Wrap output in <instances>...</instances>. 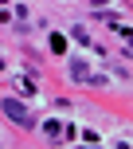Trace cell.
Wrapping results in <instances>:
<instances>
[{
	"label": "cell",
	"mask_w": 133,
	"mask_h": 149,
	"mask_svg": "<svg viewBox=\"0 0 133 149\" xmlns=\"http://www.w3.org/2000/svg\"><path fill=\"white\" fill-rule=\"evenodd\" d=\"M0 106H4V114L16 122V126H24V130H31V126H35V118H31V110H28L24 102H16V98H4Z\"/></svg>",
	"instance_id": "6da1fadb"
},
{
	"label": "cell",
	"mask_w": 133,
	"mask_h": 149,
	"mask_svg": "<svg viewBox=\"0 0 133 149\" xmlns=\"http://www.w3.org/2000/svg\"><path fill=\"white\" fill-rule=\"evenodd\" d=\"M51 51H55V55H63V51H66V39L59 36V31H55V36H51Z\"/></svg>",
	"instance_id": "3957f363"
},
{
	"label": "cell",
	"mask_w": 133,
	"mask_h": 149,
	"mask_svg": "<svg viewBox=\"0 0 133 149\" xmlns=\"http://www.w3.org/2000/svg\"><path fill=\"white\" fill-rule=\"evenodd\" d=\"M71 79H74V82H102L98 74H90V67H86L82 59H74V63H71Z\"/></svg>",
	"instance_id": "7a4b0ae2"
}]
</instances>
